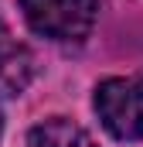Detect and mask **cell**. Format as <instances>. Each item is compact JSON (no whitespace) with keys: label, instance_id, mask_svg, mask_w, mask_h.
I'll use <instances>...</instances> for the list:
<instances>
[{"label":"cell","instance_id":"obj_3","mask_svg":"<svg viewBox=\"0 0 143 147\" xmlns=\"http://www.w3.org/2000/svg\"><path fill=\"white\" fill-rule=\"evenodd\" d=\"M34 79V55L24 45L0 48V96H21Z\"/></svg>","mask_w":143,"mask_h":147},{"label":"cell","instance_id":"obj_5","mask_svg":"<svg viewBox=\"0 0 143 147\" xmlns=\"http://www.w3.org/2000/svg\"><path fill=\"white\" fill-rule=\"evenodd\" d=\"M3 45H7V41H3V21H0V48H3Z\"/></svg>","mask_w":143,"mask_h":147},{"label":"cell","instance_id":"obj_4","mask_svg":"<svg viewBox=\"0 0 143 147\" xmlns=\"http://www.w3.org/2000/svg\"><path fill=\"white\" fill-rule=\"evenodd\" d=\"M27 147H96V140L72 120H44L27 134Z\"/></svg>","mask_w":143,"mask_h":147},{"label":"cell","instance_id":"obj_1","mask_svg":"<svg viewBox=\"0 0 143 147\" xmlns=\"http://www.w3.org/2000/svg\"><path fill=\"white\" fill-rule=\"evenodd\" d=\"M96 113L116 140H143V72L99 82Z\"/></svg>","mask_w":143,"mask_h":147},{"label":"cell","instance_id":"obj_2","mask_svg":"<svg viewBox=\"0 0 143 147\" xmlns=\"http://www.w3.org/2000/svg\"><path fill=\"white\" fill-rule=\"evenodd\" d=\"M21 10L37 34L51 41H82L99 17V0H21Z\"/></svg>","mask_w":143,"mask_h":147}]
</instances>
